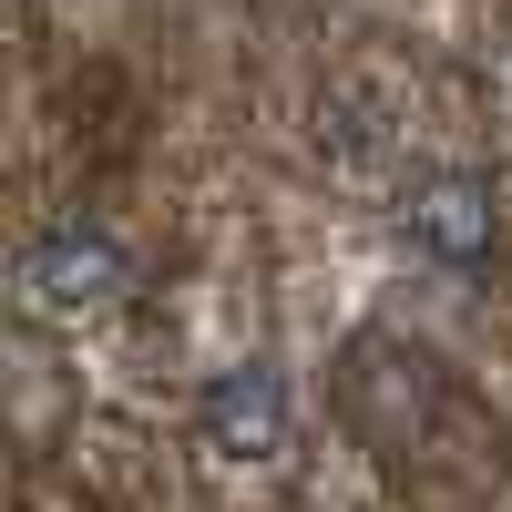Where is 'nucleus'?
<instances>
[{
  "instance_id": "nucleus-1",
  "label": "nucleus",
  "mask_w": 512,
  "mask_h": 512,
  "mask_svg": "<svg viewBox=\"0 0 512 512\" xmlns=\"http://www.w3.org/2000/svg\"><path fill=\"white\" fill-rule=\"evenodd\" d=\"M11 287H21V318H41V328H93V318H113L123 297L144 287V267H134V246H123L113 226L62 216V226H41L21 246Z\"/></svg>"
},
{
  "instance_id": "nucleus-2",
  "label": "nucleus",
  "mask_w": 512,
  "mask_h": 512,
  "mask_svg": "<svg viewBox=\"0 0 512 512\" xmlns=\"http://www.w3.org/2000/svg\"><path fill=\"white\" fill-rule=\"evenodd\" d=\"M390 216H400L410 256H431L451 277L492 267V246H502V195H492V175H472V164H420Z\"/></svg>"
},
{
  "instance_id": "nucleus-3",
  "label": "nucleus",
  "mask_w": 512,
  "mask_h": 512,
  "mask_svg": "<svg viewBox=\"0 0 512 512\" xmlns=\"http://www.w3.org/2000/svg\"><path fill=\"white\" fill-rule=\"evenodd\" d=\"M338 400H349V420H359V441H369V451H410L420 431H431V400H441L431 349H410V338H390V328L349 338Z\"/></svg>"
},
{
  "instance_id": "nucleus-4",
  "label": "nucleus",
  "mask_w": 512,
  "mask_h": 512,
  "mask_svg": "<svg viewBox=\"0 0 512 512\" xmlns=\"http://www.w3.org/2000/svg\"><path fill=\"white\" fill-rule=\"evenodd\" d=\"M195 431H205L216 461L267 472V461H287V441H297V400H287V379H277L267 359H226V369L195 390Z\"/></svg>"
}]
</instances>
